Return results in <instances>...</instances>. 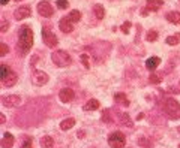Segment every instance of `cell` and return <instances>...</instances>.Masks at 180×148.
<instances>
[{
  "label": "cell",
  "instance_id": "5b68a950",
  "mask_svg": "<svg viewBox=\"0 0 180 148\" xmlns=\"http://www.w3.org/2000/svg\"><path fill=\"white\" fill-rule=\"evenodd\" d=\"M42 40H44V43L48 48L57 47V38H56V34L50 28H47V27H42Z\"/></svg>",
  "mask_w": 180,
  "mask_h": 148
},
{
  "label": "cell",
  "instance_id": "7402d4cb",
  "mask_svg": "<svg viewBox=\"0 0 180 148\" xmlns=\"http://www.w3.org/2000/svg\"><path fill=\"white\" fill-rule=\"evenodd\" d=\"M114 100H117L119 103L123 105V106H128V105H129V100H128L126 94H123V93H116L114 94Z\"/></svg>",
  "mask_w": 180,
  "mask_h": 148
},
{
  "label": "cell",
  "instance_id": "484cf974",
  "mask_svg": "<svg viewBox=\"0 0 180 148\" xmlns=\"http://www.w3.org/2000/svg\"><path fill=\"white\" fill-rule=\"evenodd\" d=\"M165 42L168 43V45H177V43L180 42V33L174 34V36H168Z\"/></svg>",
  "mask_w": 180,
  "mask_h": 148
},
{
  "label": "cell",
  "instance_id": "277c9868",
  "mask_svg": "<svg viewBox=\"0 0 180 148\" xmlns=\"http://www.w3.org/2000/svg\"><path fill=\"white\" fill-rule=\"evenodd\" d=\"M126 144V138L122 132H113L108 136V145L111 148H123Z\"/></svg>",
  "mask_w": 180,
  "mask_h": 148
},
{
  "label": "cell",
  "instance_id": "5bb4252c",
  "mask_svg": "<svg viewBox=\"0 0 180 148\" xmlns=\"http://www.w3.org/2000/svg\"><path fill=\"white\" fill-rule=\"evenodd\" d=\"M159 63H161L159 57H150V59L146 60V67H147L149 70H155L156 67L159 66Z\"/></svg>",
  "mask_w": 180,
  "mask_h": 148
},
{
  "label": "cell",
  "instance_id": "e575fe53",
  "mask_svg": "<svg viewBox=\"0 0 180 148\" xmlns=\"http://www.w3.org/2000/svg\"><path fill=\"white\" fill-rule=\"evenodd\" d=\"M8 27H9V24L5 23V21H2V28H0V32H2V33H5V32L8 30Z\"/></svg>",
  "mask_w": 180,
  "mask_h": 148
},
{
  "label": "cell",
  "instance_id": "ac0fdd59",
  "mask_svg": "<svg viewBox=\"0 0 180 148\" xmlns=\"http://www.w3.org/2000/svg\"><path fill=\"white\" fill-rule=\"evenodd\" d=\"M11 74H12L11 67L8 66V64H5V63H2V64H0V79L5 81Z\"/></svg>",
  "mask_w": 180,
  "mask_h": 148
},
{
  "label": "cell",
  "instance_id": "d6a6232c",
  "mask_svg": "<svg viewBox=\"0 0 180 148\" xmlns=\"http://www.w3.org/2000/svg\"><path fill=\"white\" fill-rule=\"evenodd\" d=\"M129 27H131V23H129V21H126V23L120 27V28H122V32H123V33H129Z\"/></svg>",
  "mask_w": 180,
  "mask_h": 148
},
{
  "label": "cell",
  "instance_id": "d4e9b609",
  "mask_svg": "<svg viewBox=\"0 0 180 148\" xmlns=\"http://www.w3.org/2000/svg\"><path fill=\"white\" fill-rule=\"evenodd\" d=\"M119 117H120V120H122V123H123L125 126H128V127H132V126H134L128 114H125V112H119Z\"/></svg>",
  "mask_w": 180,
  "mask_h": 148
},
{
  "label": "cell",
  "instance_id": "52a82bcc",
  "mask_svg": "<svg viewBox=\"0 0 180 148\" xmlns=\"http://www.w3.org/2000/svg\"><path fill=\"white\" fill-rule=\"evenodd\" d=\"M32 82L35 85H38V87H42V85H45L48 82V75L45 72H42V70H35L33 75H32Z\"/></svg>",
  "mask_w": 180,
  "mask_h": 148
},
{
  "label": "cell",
  "instance_id": "44dd1931",
  "mask_svg": "<svg viewBox=\"0 0 180 148\" xmlns=\"http://www.w3.org/2000/svg\"><path fill=\"white\" fill-rule=\"evenodd\" d=\"M93 12H95V17L98 20H102L105 17V9L102 8V5H95L93 6Z\"/></svg>",
  "mask_w": 180,
  "mask_h": 148
},
{
  "label": "cell",
  "instance_id": "cb8c5ba5",
  "mask_svg": "<svg viewBox=\"0 0 180 148\" xmlns=\"http://www.w3.org/2000/svg\"><path fill=\"white\" fill-rule=\"evenodd\" d=\"M68 20H69L71 23H78V21L81 20V12H80V11H77V9L71 11L69 15H68Z\"/></svg>",
  "mask_w": 180,
  "mask_h": 148
},
{
  "label": "cell",
  "instance_id": "7a4b0ae2",
  "mask_svg": "<svg viewBox=\"0 0 180 148\" xmlns=\"http://www.w3.org/2000/svg\"><path fill=\"white\" fill-rule=\"evenodd\" d=\"M162 108L165 111V114L173 118V120H177L180 118V103L174 99H165L164 103H162Z\"/></svg>",
  "mask_w": 180,
  "mask_h": 148
},
{
  "label": "cell",
  "instance_id": "e0dca14e",
  "mask_svg": "<svg viewBox=\"0 0 180 148\" xmlns=\"http://www.w3.org/2000/svg\"><path fill=\"white\" fill-rule=\"evenodd\" d=\"M39 144H41V148H53L54 147V139L51 136H42Z\"/></svg>",
  "mask_w": 180,
  "mask_h": 148
},
{
  "label": "cell",
  "instance_id": "9a60e30c",
  "mask_svg": "<svg viewBox=\"0 0 180 148\" xmlns=\"http://www.w3.org/2000/svg\"><path fill=\"white\" fill-rule=\"evenodd\" d=\"M17 81H18V76H17V74L15 72H12V74L8 76L5 81H2V84L5 85V87H14L15 84H17Z\"/></svg>",
  "mask_w": 180,
  "mask_h": 148
},
{
  "label": "cell",
  "instance_id": "f1b7e54d",
  "mask_svg": "<svg viewBox=\"0 0 180 148\" xmlns=\"http://www.w3.org/2000/svg\"><path fill=\"white\" fill-rule=\"evenodd\" d=\"M102 121L104 123H113V118H111V115H110V111L108 109H105V111H102Z\"/></svg>",
  "mask_w": 180,
  "mask_h": 148
},
{
  "label": "cell",
  "instance_id": "74e56055",
  "mask_svg": "<svg viewBox=\"0 0 180 148\" xmlns=\"http://www.w3.org/2000/svg\"><path fill=\"white\" fill-rule=\"evenodd\" d=\"M177 130H179V133H180V126H179V127H177Z\"/></svg>",
  "mask_w": 180,
  "mask_h": 148
},
{
  "label": "cell",
  "instance_id": "8992f818",
  "mask_svg": "<svg viewBox=\"0 0 180 148\" xmlns=\"http://www.w3.org/2000/svg\"><path fill=\"white\" fill-rule=\"evenodd\" d=\"M38 13L41 17H44V18H50L54 13V9H53V6L50 5L47 0H42V2L38 3Z\"/></svg>",
  "mask_w": 180,
  "mask_h": 148
},
{
  "label": "cell",
  "instance_id": "4316f807",
  "mask_svg": "<svg viewBox=\"0 0 180 148\" xmlns=\"http://www.w3.org/2000/svg\"><path fill=\"white\" fill-rule=\"evenodd\" d=\"M146 39L149 40V42H155V40L158 39V32H155V30L147 32V34H146Z\"/></svg>",
  "mask_w": 180,
  "mask_h": 148
},
{
  "label": "cell",
  "instance_id": "6da1fadb",
  "mask_svg": "<svg viewBox=\"0 0 180 148\" xmlns=\"http://www.w3.org/2000/svg\"><path fill=\"white\" fill-rule=\"evenodd\" d=\"M32 47H33V32L29 26H23L20 28V40H18L17 49L20 48L21 55H26Z\"/></svg>",
  "mask_w": 180,
  "mask_h": 148
},
{
  "label": "cell",
  "instance_id": "60d3db41",
  "mask_svg": "<svg viewBox=\"0 0 180 148\" xmlns=\"http://www.w3.org/2000/svg\"><path fill=\"white\" fill-rule=\"evenodd\" d=\"M179 148H180V145H179Z\"/></svg>",
  "mask_w": 180,
  "mask_h": 148
},
{
  "label": "cell",
  "instance_id": "2e32d148",
  "mask_svg": "<svg viewBox=\"0 0 180 148\" xmlns=\"http://www.w3.org/2000/svg\"><path fill=\"white\" fill-rule=\"evenodd\" d=\"M165 18H167V21H170V23H173V24H180V12H177V11L168 12Z\"/></svg>",
  "mask_w": 180,
  "mask_h": 148
},
{
  "label": "cell",
  "instance_id": "30bf717a",
  "mask_svg": "<svg viewBox=\"0 0 180 148\" xmlns=\"http://www.w3.org/2000/svg\"><path fill=\"white\" fill-rule=\"evenodd\" d=\"M74 97H75V93H74L72 88H62V90L59 91V99H60L63 103H69V102H72L74 100Z\"/></svg>",
  "mask_w": 180,
  "mask_h": 148
},
{
  "label": "cell",
  "instance_id": "d6986e66",
  "mask_svg": "<svg viewBox=\"0 0 180 148\" xmlns=\"http://www.w3.org/2000/svg\"><path fill=\"white\" fill-rule=\"evenodd\" d=\"M137 144L141 148H152V141L147 136H140L138 139H137Z\"/></svg>",
  "mask_w": 180,
  "mask_h": 148
},
{
  "label": "cell",
  "instance_id": "f35d334b",
  "mask_svg": "<svg viewBox=\"0 0 180 148\" xmlns=\"http://www.w3.org/2000/svg\"><path fill=\"white\" fill-rule=\"evenodd\" d=\"M15 2H21V0H15Z\"/></svg>",
  "mask_w": 180,
  "mask_h": 148
},
{
  "label": "cell",
  "instance_id": "4dcf8cb0",
  "mask_svg": "<svg viewBox=\"0 0 180 148\" xmlns=\"http://www.w3.org/2000/svg\"><path fill=\"white\" fill-rule=\"evenodd\" d=\"M81 61H83V64H84V67L86 69H89L90 67V63H89V57H87V54H81Z\"/></svg>",
  "mask_w": 180,
  "mask_h": 148
},
{
  "label": "cell",
  "instance_id": "8d00e7d4",
  "mask_svg": "<svg viewBox=\"0 0 180 148\" xmlns=\"http://www.w3.org/2000/svg\"><path fill=\"white\" fill-rule=\"evenodd\" d=\"M8 2H9V0H0V3H2V5H8Z\"/></svg>",
  "mask_w": 180,
  "mask_h": 148
},
{
  "label": "cell",
  "instance_id": "836d02e7",
  "mask_svg": "<svg viewBox=\"0 0 180 148\" xmlns=\"http://www.w3.org/2000/svg\"><path fill=\"white\" fill-rule=\"evenodd\" d=\"M21 148H32V139H26L24 144L21 145Z\"/></svg>",
  "mask_w": 180,
  "mask_h": 148
},
{
  "label": "cell",
  "instance_id": "f546056e",
  "mask_svg": "<svg viewBox=\"0 0 180 148\" xmlns=\"http://www.w3.org/2000/svg\"><path fill=\"white\" fill-rule=\"evenodd\" d=\"M56 5H57L59 9H68V8H69V2H68V0H57Z\"/></svg>",
  "mask_w": 180,
  "mask_h": 148
},
{
  "label": "cell",
  "instance_id": "7c38bea8",
  "mask_svg": "<svg viewBox=\"0 0 180 148\" xmlns=\"http://www.w3.org/2000/svg\"><path fill=\"white\" fill-rule=\"evenodd\" d=\"M164 5V2L162 0H147V11H150V12H156V11H159V8Z\"/></svg>",
  "mask_w": 180,
  "mask_h": 148
},
{
  "label": "cell",
  "instance_id": "ba28073f",
  "mask_svg": "<svg viewBox=\"0 0 180 148\" xmlns=\"http://www.w3.org/2000/svg\"><path fill=\"white\" fill-rule=\"evenodd\" d=\"M30 15H32V9H30V6H26V5L18 6L14 11V18L17 21L24 20V18H27V17H30Z\"/></svg>",
  "mask_w": 180,
  "mask_h": 148
},
{
  "label": "cell",
  "instance_id": "ab89813d",
  "mask_svg": "<svg viewBox=\"0 0 180 148\" xmlns=\"http://www.w3.org/2000/svg\"><path fill=\"white\" fill-rule=\"evenodd\" d=\"M90 148H96V147H90Z\"/></svg>",
  "mask_w": 180,
  "mask_h": 148
},
{
  "label": "cell",
  "instance_id": "9c48e42d",
  "mask_svg": "<svg viewBox=\"0 0 180 148\" xmlns=\"http://www.w3.org/2000/svg\"><path fill=\"white\" fill-rule=\"evenodd\" d=\"M2 103H3V106L6 108H15L21 103V97L17 96V94H9V96H5L2 99Z\"/></svg>",
  "mask_w": 180,
  "mask_h": 148
},
{
  "label": "cell",
  "instance_id": "8fae6325",
  "mask_svg": "<svg viewBox=\"0 0 180 148\" xmlns=\"http://www.w3.org/2000/svg\"><path fill=\"white\" fill-rule=\"evenodd\" d=\"M59 28L62 30L63 33H71L72 30H74V26H72V23L68 20V17H65L62 20L59 21Z\"/></svg>",
  "mask_w": 180,
  "mask_h": 148
},
{
  "label": "cell",
  "instance_id": "83f0119b",
  "mask_svg": "<svg viewBox=\"0 0 180 148\" xmlns=\"http://www.w3.org/2000/svg\"><path fill=\"white\" fill-rule=\"evenodd\" d=\"M149 82H150V84H159V82H162V76L153 74V75L149 76Z\"/></svg>",
  "mask_w": 180,
  "mask_h": 148
},
{
  "label": "cell",
  "instance_id": "ffe728a7",
  "mask_svg": "<svg viewBox=\"0 0 180 148\" xmlns=\"http://www.w3.org/2000/svg\"><path fill=\"white\" fill-rule=\"evenodd\" d=\"M99 108V100H96V99H92V100H89L86 105L83 106L84 111H95V109H98Z\"/></svg>",
  "mask_w": 180,
  "mask_h": 148
},
{
  "label": "cell",
  "instance_id": "4fadbf2b",
  "mask_svg": "<svg viewBox=\"0 0 180 148\" xmlns=\"http://www.w3.org/2000/svg\"><path fill=\"white\" fill-rule=\"evenodd\" d=\"M14 145V136L11 133H3V138H2V148H12Z\"/></svg>",
  "mask_w": 180,
  "mask_h": 148
},
{
  "label": "cell",
  "instance_id": "1f68e13d",
  "mask_svg": "<svg viewBox=\"0 0 180 148\" xmlns=\"http://www.w3.org/2000/svg\"><path fill=\"white\" fill-rule=\"evenodd\" d=\"M9 53V48H8L6 43H0V55L3 57V55H6Z\"/></svg>",
  "mask_w": 180,
  "mask_h": 148
},
{
  "label": "cell",
  "instance_id": "603a6c76",
  "mask_svg": "<svg viewBox=\"0 0 180 148\" xmlns=\"http://www.w3.org/2000/svg\"><path fill=\"white\" fill-rule=\"evenodd\" d=\"M74 124H75V120L74 118H66V120H63L60 123V129L62 130H69V129L74 127Z\"/></svg>",
  "mask_w": 180,
  "mask_h": 148
},
{
  "label": "cell",
  "instance_id": "3957f363",
  "mask_svg": "<svg viewBox=\"0 0 180 148\" xmlns=\"http://www.w3.org/2000/svg\"><path fill=\"white\" fill-rule=\"evenodd\" d=\"M51 60H53V63H54L56 66H59V67H66L72 63L71 55L66 51H63V49L54 51V53L51 54Z\"/></svg>",
  "mask_w": 180,
  "mask_h": 148
},
{
  "label": "cell",
  "instance_id": "d590c367",
  "mask_svg": "<svg viewBox=\"0 0 180 148\" xmlns=\"http://www.w3.org/2000/svg\"><path fill=\"white\" fill-rule=\"evenodd\" d=\"M78 138H84V130H81V132H78V135H77Z\"/></svg>",
  "mask_w": 180,
  "mask_h": 148
}]
</instances>
